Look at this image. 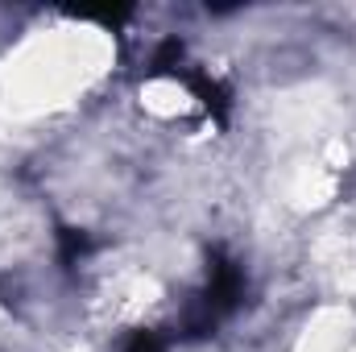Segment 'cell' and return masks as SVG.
I'll list each match as a JSON object with an SVG mask.
<instances>
[{"label": "cell", "mask_w": 356, "mask_h": 352, "mask_svg": "<svg viewBox=\"0 0 356 352\" xmlns=\"http://www.w3.org/2000/svg\"><path fill=\"white\" fill-rule=\"evenodd\" d=\"M124 352H166V344H162L158 332H133L129 344H124Z\"/></svg>", "instance_id": "obj_1"}]
</instances>
